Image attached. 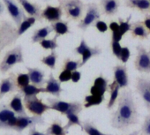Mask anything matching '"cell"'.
Here are the masks:
<instances>
[{
  "label": "cell",
  "instance_id": "obj_11",
  "mask_svg": "<svg viewBox=\"0 0 150 135\" xmlns=\"http://www.w3.org/2000/svg\"><path fill=\"white\" fill-rule=\"evenodd\" d=\"M135 90L139 95L147 110L150 111V78L137 77Z\"/></svg>",
  "mask_w": 150,
  "mask_h": 135
},
{
  "label": "cell",
  "instance_id": "obj_41",
  "mask_svg": "<svg viewBox=\"0 0 150 135\" xmlns=\"http://www.w3.org/2000/svg\"><path fill=\"white\" fill-rule=\"evenodd\" d=\"M131 57V51L130 49L127 46H125L122 48L121 50V54H120V57H119V61H121L123 64H126L128 62V60Z\"/></svg>",
  "mask_w": 150,
  "mask_h": 135
},
{
  "label": "cell",
  "instance_id": "obj_26",
  "mask_svg": "<svg viewBox=\"0 0 150 135\" xmlns=\"http://www.w3.org/2000/svg\"><path fill=\"white\" fill-rule=\"evenodd\" d=\"M51 28L53 29V32H55V37L58 38L61 35L71 34V31L69 29V22L66 20H59L55 23H52Z\"/></svg>",
  "mask_w": 150,
  "mask_h": 135
},
{
  "label": "cell",
  "instance_id": "obj_49",
  "mask_svg": "<svg viewBox=\"0 0 150 135\" xmlns=\"http://www.w3.org/2000/svg\"><path fill=\"white\" fill-rule=\"evenodd\" d=\"M5 5L2 3V2H0V15H2L3 13L5 12Z\"/></svg>",
  "mask_w": 150,
  "mask_h": 135
},
{
  "label": "cell",
  "instance_id": "obj_1",
  "mask_svg": "<svg viewBox=\"0 0 150 135\" xmlns=\"http://www.w3.org/2000/svg\"><path fill=\"white\" fill-rule=\"evenodd\" d=\"M111 126L117 130L125 131L139 123V113L132 92L125 89L117 100V109L112 114Z\"/></svg>",
  "mask_w": 150,
  "mask_h": 135
},
{
  "label": "cell",
  "instance_id": "obj_16",
  "mask_svg": "<svg viewBox=\"0 0 150 135\" xmlns=\"http://www.w3.org/2000/svg\"><path fill=\"white\" fill-rule=\"evenodd\" d=\"M22 9L26 13H28L30 17H34L36 20L42 21V6L39 4L32 3L29 0H17Z\"/></svg>",
  "mask_w": 150,
  "mask_h": 135
},
{
  "label": "cell",
  "instance_id": "obj_35",
  "mask_svg": "<svg viewBox=\"0 0 150 135\" xmlns=\"http://www.w3.org/2000/svg\"><path fill=\"white\" fill-rule=\"evenodd\" d=\"M104 96H96V95H86L85 99H84V108L88 109L91 108L93 106H97L100 105L104 101Z\"/></svg>",
  "mask_w": 150,
  "mask_h": 135
},
{
  "label": "cell",
  "instance_id": "obj_32",
  "mask_svg": "<svg viewBox=\"0 0 150 135\" xmlns=\"http://www.w3.org/2000/svg\"><path fill=\"white\" fill-rule=\"evenodd\" d=\"M66 117L68 119V122L64 126L66 131H68L71 126H80L81 128V130L83 131V122L81 120L79 114H75V113L69 114L66 116Z\"/></svg>",
  "mask_w": 150,
  "mask_h": 135
},
{
  "label": "cell",
  "instance_id": "obj_38",
  "mask_svg": "<svg viewBox=\"0 0 150 135\" xmlns=\"http://www.w3.org/2000/svg\"><path fill=\"white\" fill-rule=\"evenodd\" d=\"M57 38L54 36L52 39H45L40 42L39 44L43 49H50L52 51V50H55L57 48H58V43L57 42Z\"/></svg>",
  "mask_w": 150,
  "mask_h": 135
},
{
  "label": "cell",
  "instance_id": "obj_19",
  "mask_svg": "<svg viewBox=\"0 0 150 135\" xmlns=\"http://www.w3.org/2000/svg\"><path fill=\"white\" fill-rule=\"evenodd\" d=\"M109 80L104 78L102 74L98 76L92 87L90 88V95L96 96H104L106 92H109Z\"/></svg>",
  "mask_w": 150,
  "mask_h": 135
},
{
  "label": "cell",
  "instance_id": "obj_42",
  "mask_svg": "<svg viewBox=\"0 0 150 135\" xmlns=\"http://www.w3.org/2000/svg\"><path fill=\"white\" fill-rule=\"evenodd\" d=\"M71 73L72 72L68 71V70H62V72L60 73V74L58 76V81L61 83L67 82V81H71Z\"/></svg>",
  "mask_w": 150,
  "mask_h": 135
},
{
  "label": "cell",
  "instance_id": "obj_29",
  "mask_svg": "<svg viewBox=\"0 0 150 135\" xmlns=\"http://www.w3.org/2000/svg\"><path fill=\"white\" fill-rule=\"evenodd\" d=\"M18 92H19V94H21L22 95L23 98H27V97L36 96L40 93H45V88H38V87H35V86L30 84V85L27 86L26 88L18 90Z\"/></svg>",
  "mask_w": 150,
  "mask_h": 135
},
{
  "label": "cell",
  "instance_id": "obj_21",
  "mask_svg": "<svg viewBox=\"0 0 150 135\" xmlns=\"http://www.w3.org/2000/svg\"><path fill=\"white\" fill-rule=\"evenodd\" d=\"M62 92L63 88H61V82L54 77L52 73H50L49 75V79L46 81L45 93L50 94L56 98H60Z\"/></svg>",
  "mask_w": 150,
  "mask_h": 135
},
{
  "label": "cell",
  "instance_id": "obj_36",
  "mask_svg": "<svg viewBox=\"0 0 150 135\" xmlns=\"http://www.w3.org/2000/svg\"><path fill=\"white\" fill-rule=\"evenodd\" d=\"M16 84L18 87V90L26 88L27 86L30 85V79L28 74H21L19 73L16 75Z\"/></svg>",
  "mask_w": 150,
  "mask_h": 135
},
{
  "label": "cell",
  "instance_id": "obj_7",
  "mask_svg": "<svg viewBox=\"0 0 150 135\" xmlns=\"http://www.w3.org/2000/svg\"><path fill=\"white\" fill-rule=\"evenodd\" d=\"M137 55L134 59V67L139 73L150 74V52L147 51L142 44L136 47Z\"/></svg>",
  "mask_w": 150,
  "mask_h": 135
},
{
  "label": "cell",
  "instance_id": "obj_15",
  "mask_svg": "<svg viewBox=\"0 0 150 135\" xmlns=\"http://www.w3.org/2000/svg\"><path fill=\"white\" fill-rule=\"evenodd\" d=\"M63 14L64 12L60 6H52L50 5H47L42 12V19L52 24L61 20Z\"/></svg>",
  "mask_w": 150,
  "mask_h": 135
},
{
  "label": "cell",
  "instance_id": "obj_24",
  "mask_svg": "<svg viewBox=\"0 0 150 135\" xmlns=\"http://www.w3.org/2000/svg\"><path fill=\"white\" fill-rule=\"evenodd\" d=\"M8 106L17 116H26V115H28L27 112H26V110H25L22 95L21 94L15 95L11 99Z\"/></svg>",
  "mask_w": 150,
  "mask_h": 135
},
{
  "label": "cell",
  "instance_id": "obj_44",
  "mask_svg": "<svg viewBox=\"0 0 150 135\" xmlns=\"http://www.w3.org/2000/svg\"><path fill=\"white\" fill-rule=\"evenodd\" d=\"M81 73L79 71H74L71 73V81L73 83H77L81 81Z\"/></svg>",
  "mask_w": 150,
  "mask_h": 135
},
{
  "label": "cell",
  "instance_id": "obj_46",
  "mask_svg": "<svg viewBox=\"0 0 150 135\" xmlns=\"http://www.w3.org/2000/svg\"><path fill=\"white\" fill-rule=\"evenodd\" d=\"M123 38V35L120 32H116V33H111V41L114 42H120Z\"/></svg>",
  "mask_w": 150,
  "mask_h": 135
},
{
  "label": "cell",
  "instance_id": "obj_10",
  "mask_svg": "<svg viewBox=\"0 0 150 135\" xmlns=\"http://www.w3.org/2000/svg\"><path fill=\"white\" fill-rule=\"evenodd\" d=\"M17 120V115L5 103L0 104V129L13 130Z\"/></svg>",
  "mask_w": 150,
  "mask_h": 135
},
{
  "label": "cell",
  "instance_id": "obj_22",
  "mask_svg": "<svg viewBox=\"0 0 150 135\" xmlns=\"http://www.w3.org/2000/svg\"><path fill=\"white\" fill-rule=\"evenodd\" d=\"M130 32L132 39H139L140 41L147 40L150 34V32L144 26L143 21L140 20L132 23V29Z\"/></svg>",
  "mask_w": 150,
  "mask_h": 135
},
{
  "label": "cell",
  "instance_id": "obj_6",
  "mask_svg": "<svg viewBox=\"0 0 150 135\" xmlns=\"http://www.w3.org/2000/svg\"><path fill=\"white\" fill-rule=\"evenodd\" d=\"M86 6H87L86 14L77 26L78 28H80L82 31H86L88 28L95 25V23L97 20H99L101 18L99 7L96 3H88Z\"/></svg>",
  "mask_w": 150,
  "mask_h": 135
},
{
  "label": "cell",
  "instance_id": "obj_43",
  "mask_svg": "<svg viewBox=\"0 0 150 135\" xmlns=\"http://www.w3.org/2000/svg\"><path fill=\"white\" fill-rule=\"evenodd\" d=\"M94 27H95L100 33H105V32H107L108 29H109V26H108L104 21L100 20H97V21L95 23Z\"/></svg>",
  "mask_w": 150,
  "mask_h": 135
},
{
  "label": "cell",
  "instance_id": "obj_45",
  "mask_svg": "<svg viewBox=\"0 0 150 135\" xmlns=\"http://www.w3.org/2000/svg\"><path fill=\"white\" fill-rule=\"evenodd\" d=\"M109 28L111 31V33H116V32H120V28L119 24L116 21H111L110 24L109 25ZM121 33V32H120Z\"/></svg>",
  "mask_w": 150,
  "mask_h": 135
},
{
  "label": "cell",
  "instance_id": "obj_31",
  "mask_svg": "<svg viewBox=\"0 0 150 135\" xmlns=\"http://www.w3.org/2000/svg\"><path fill=\"white\" fill-rule=\"evenodd\" d=\"M57 58H58L57 52L56 50H52L48 56H45L41 58V63L48 66L50 70H55Z\"/></svg>",
  "mask_w": 150,
  "mask_h": 135
},
{
  "label": "cell",
  "instance_id": "obj_5",
  "mask_svg": "<svg viewBox=\"0 0 150 135\" xmlns=\"http://www.w3.org/2000/svg\"><path fill=\"white\" fill-rule=\"evenodd\" d=\"M22 63H24L23 51L21 45H19L8 50L5 54L2 61L0 62V73L2 74H6L15 64Z\"/></svg>",
  "mask_w": 150,
  "mask_h": 135
},
{
  "label": "cell",
  "instance_id": "obj_47",
  "mask_svg": "<svg viewBox=\"0 0 150 135\" xmlns=\"http://www.w3.org/2000/svg\"><path fill=\"white\" fill-rule=\"evenodd\" d=\"M28 135H46V133L45 132H42V131H37L36 130V127L35 126H33V127L29 128Z\"/></svg>",
  "mask_w": 150,
  "mask_h": 135
},
{
  "label": "cell",
  "instance_id": "obj_40",
  "mask_svg": "<svg viewBox=\"0 0 150 135\" xmlns=\"http://www.w3.org/2000/svg\"><path fill=\"white\" fill-rule=\"evenodd\" d=\"M140 131L141 135H150V114L146 116Z\"/></svg>",
  "mask_w": 150,
  "mask_h": 135
},
{
  "label": "cell",
  "instance_id": "obj_14",
  "mask_svg": "<svg viewBox=\"0 0 150 135\" xmlns=\"http://www.w3.org/2000/svg\"><path fill=\"white\" fill-rule=\"evenodd\" d=\"M112 71H113V81L117 82L120 87V88H126L130 83L126 65L117 64L112 68Z\"/></svg>",
  "mask_w": 150,
  "mask_h": 135
},
{
  "label": "cell",
  "instance_id": "obj_51",
  "mask_svg": "<svg viewBox=\"0 0 150 135\" xmlns=\"http://www.w3.org/2000/svg\"><path fill=\"white\" fill-rule=\"evenodd\" d=\"M43 1H48V0H43Z\"/></svg>",
  "mask_w": 150,
  "mask_h": 135
},
{
  "label": "cell",
  "instance_id": "obj_20",
  "mask_svg": "<svg viewBox=\"0 0 150 135\" xmlns=\"http://www.w3.org/2000/svg\"><path fill=\"white\" fill-rule=\"evenodd\" d=\"M120 7L119 0H100V8L103 15L114 16L118 13Z\"/></svg>",
  "mask_w": 150,
  "mask_h": 135
},
{
  "label": "cell",
  "instance_id": "obj_50",
  "mask_svg": "<svg viewBox=\"0 0 150 135\" xmlns=\"http://www.w3.org/2000/svg\"><path fill=\"white\" fill-rule=\"evenodd\" d=\"M128 135H139V131H133V132H132V133H130Z\"/></svg>",
  "mask_w": 150,
  "mask_h": 135
},
{
  "label": "cell",
  "instance_id": "obj_2",
  "mask_svg": "<svg viewBox=\"0 0 150 135\" xmlns=\"http://www.w3.org/2000/svg\"><path fill=\"white\" fill-rule=\"evenodd\" d=\"M58 3L68 20L80 22L83 19L87 6L81 0H58Z\"/></svg>",
  "mask_w": 150,
  "mask_h": 135
},
{
  "label": "cell",
  "instance_id": "obj_3",
  "mask_svg": "<svg viewBox=\"0 0 150 135\" xmlns=\"http://www.w3.org/2000/svg\"><path fill=\"white\" fill-rule=\"evenodd\" d=\"M48 104L50 106L51 110H55L59 112L62 115H69V114H80L84 106L81 102H65L62 101L59 98H47Z\"/></svg>",
  "mask_w": 150,
  "mask_h": 135
},
{
  "label": "cell",
  "instance_id": "obj_37",
  "mask_svg": "<svg viewBox=\"0 0 150 135\" xmlns=\"http://www.w3.org/2000/svg\"><path fill=\"white\" fill-rule=\"evenodd\" d=\"M131 20H132V14H130L125 20H124L123 19L119 18L118 19V24H119V28H120V32L122 34V35L124 36L127 32L131 31L132 29V23H131Z\"/></svg>",
  "mask_w": 150,
  "mask_h": 135
},
{
  "label": "cell",
  "instance_id": "obj_52",
  "mask_svg": "<svg viewBox=\"0 0 150 135\" xmlns=\"http://www.w3.org/2000/svg\"><path fill=\"white\" fill-rule=\"evenodd\" d=\"M149 52H150V50H149Z\"/></svg>",
  "mask_w": 150,
  "mask_h": 135
},
{
  "label": "cell",
  "instance_id": "obj_34",
  "mask_svg": "<svg viewBox=\"0 0 150 135\" xmlns=\"http://www.w3.org/2000/svg\"><path fill=\"white\" fill-rule=\"evenodd\" d=\"M82 67L81 60H71V58L67 57L64 59L62 64V70H68L71 72L77 71L78 68Z\"/></svg>",
  "mask_w": 150,
  "mask_h": 135
},
{
  "label": "cell",
  "instance_id": "obj_13",
  "mask_svg": "<svg viewBox=\"0 0 150 135\" xmlns=\"http://www.w3.org/2000/svg\"><path fill=\"white\" fill-rule=\"evenodd\" d=\"M3 3L13 21L18 28L23 21V20L27 17L24 10L22 9V7L19 6V5L14 0H3Z\"/></svg>",
  "mask_w": 150,
  "mask_h": 135
},
{
  "label": "cell",
  "instance_id": "obj_30",
  "mask_svg": "<svg viewBox=\"0 0 150 135\" xmlns=\"http://www.w3.org/2000/svg\"><path fill=\"white\" fill-rule=\"evenodd\" d=\"M83 131L88 135H112L109 133H104L101 131L96 125L90 120H84L83 121Z\"/></svg>",
  "mask_w": 150,
  "mask_h": 135
},
{
  "label": "cell",
  "instance_id": "obj_33",
  "mask_svg": "<svg viewBox=\"0 0 150 135\" xmlns=\"http://www.w3.org/2000/svg\"><path fill=\"white\" fill-rule=\"evenodd\" d=\"M36 21V19L34 18V17H26L23 21L21 23V25L17 28V33H18V35L19 37H21L26 31H28L32 26L35 25Z\"/></svg>",
  "mask_w": 150,
  "mask_h": 135
},
{
  "label": "cell",
  "instance_id": "obj_48",
  "mask_svg": "<svg viewBox=\"0 0 150 135\" xmlns=\"http://www.w3.org/2000/svg\"><path fill=\"white\" fill-rule=\"evenodd\" d=\"M143 24L146 27V28L150 32V14H146L145 15V19L143 20Z\"/></svg>",
  "mask_w": 150,
  "mask_h": 135
},
{
  "label": "cell",
  "instance_id": "obj_9",
  "mask_svg": "<svg viewBox=\"0 0 150 135\" xmlns=\"http://www.w3.org/2000/svg\"><path fill=\"white\" fill-rule=\"evenodd\" d=\"M74 52L77 55H81L82 59H81V65L83 66L88 63V61L95 57H98L99 55L102 54L103 50L100 47L96 46V47H90L88 44L86 42L84 39L81 41V43L74 49Z\"/></svg>",
  "mask_w": 150,
  "mask_h": 135
},
{
  "label": "cell",
  "instance_id": "obj_17",
  "mask_svg": "<svg viewBox=\"0 0 150 135\" xmlns=\"http://www.w3.org/2000/svg\"><path fill=\"white\" fill-rule=\"evenodd\" d=\"M18 91L16 84V76L14 74H10L7 78H4L0 81V99L6 95Z\"/></svg>",
  "mask_w": 150,
  "mask_h": 135
},
{
  "label": "cell",
  "instance_id": "obj_23",
  "mask_svg": "<svg viewBox=\"0 0 150 135\" xmlns=\"http://www.w3.org/2000/svg\"><path fill=\"white\" fill-rule=\"evenodd\" d=\"M125 6L146 15L150 12V0H125Z\"/></svg>",
  "mask_w": 150,
  "mask_h": 135
},
{
  "label": "cell",
  "instance_id": "obj_8",
  "mask_svg": "<svg viewBox=\"0 0 150 135\" xmlns=\"http://www.w3.org/2000/svg\"><path fill=\"white\" fill-rule=\"evenodd\" d=\"M23 102H24L25 108L33 116L42 117V115L45 112L51 110L50 106L49 104L44 103L42 99L37 97V95L23 98Z\"/></svg>",
  "mask_w": 150,
  "mask_h": 135
},
{
  "label": "cell",
  "instance_id": "obj_27",
  "mask_svg": "<svg viewBox=\"0 0 150 135\" xmlns=\"http://www.w3.org/2000/svg\"><path fill=\"white\" fill-rule=\"evenodd\" d=\"M120 87L118 84L115 81L110 83L109 85V93H110V100L107 103V109L111 110L114 105L116 104L117 101L118 100V95H119Z\"/></svg>",
  "mask_w": 150,
  "mask_h": 135
},
{
  "label": "cell",
  "instance_id": "obj_4",
  "mask_svg": "<svg viewBox=\"0 0 150 135\" xmlns=\"http://www.w3.org/2000/svg\"><path fill=\"white\" fill-rule=\"evenodd\" d=\"M17 27L11 21H0V54L7 47L12 46L18 40Z\"/></svg>",
  "mask_w": 150,
  "mask_h": 135
},
{
  "label": "cell",
  "instance_id": "obj_18",
  "mask_svg": "<svg viewBox=\"0 0 150 135\" xmlns=\"http://www.w3.org/2000/svg\"><path fill=\"white\" fill-rule=\"evenodd\" d=\"M30 83L38 88H43L46 84L45 73L38 67H27Z\"/></svg>",
  "mask_w": 150,
  "mask_h": 135
},
{
  "label": "cell",
  "instance_id": "obj_12",
  "mask_svg": "<svg viewBox=\"0 0 150 135\" xmlns=\"http://www.w3.org/2000/svg\"><path fill=\"white\" fill-rule=\"evenodd\" d=\"M45 121L42 117L32 116H17V120L13 131L21 133L27 128H31L36 124H44Z\"/></svg>",
  "mask_w": 150,
  "mask_h": 135
},
{
  "label": "cell",
  "instance_id": "obj_39",
  "mask_svg": "<svg viewBox=\"0 0 150 135\" xmlns=\"http://www.w3.org/2000/svg\"><path fill=\"white\" fill-rule=\"evenodd\" d=\"M122 48H123V47L120 45V43H119L118 42H114V41H111V42H110V49H111L112 54H113V56H115L118 60H119V57H120V54H121Z\"/></svg>",
  "mask_w": 150,
  "mask_h": 135
},
{
  "label": "cell",
  "instance_id": "obj_25",
  "mask_svg": "<svg viewBox=\"0 0 150 135\" xmlns=\"http://www.w3.org/2000/svg\"><path fill=\"white\" fill-rule=\"evenodd\" d=\"M52 32H53V29L51 26H45L43 28L35 29L31 37L32 43H36V42L39 43L40 42L45 40L47 36H49V35Z\"/></svg>",
  "mask_w": 150,
  "mask_h": 135
},
{
  "label": "cell",
  "instance_id": "obj_28",
  "mask_svg": "<svg viewBox=\"0 0 150 135\" xmlns=\"http://www.w3.org/2000/svg\"><path fill=\"white\" fill-rule=\"evenodd\" d=\"M46 135H67L68 131L64 129L62 123L58 119H55L45 131Z\"/></svg>",
  "mask_w": 150,
  "mask_h": 135
}]
</instances>
